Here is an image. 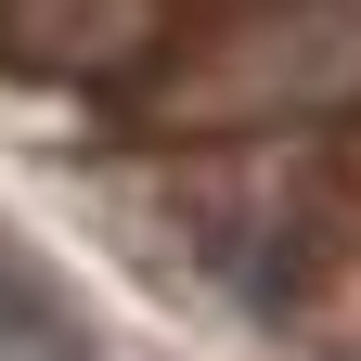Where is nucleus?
<instances>
[{"instance_id": "nucleus-1", "label": "nucleus", "mask_w": 361, "mask_h": 361, "mask_svg": "<svg viewBox=\"0 0 361 361\" xmlns=\"http://www.w3.org/2000/svg\"><path fill=\"white\" fill-rule=\"evenodd\" d=\"M0 361H104L90 297H78L65 271L13 233V219H0Z\"/></svg>"}]
</instances>
